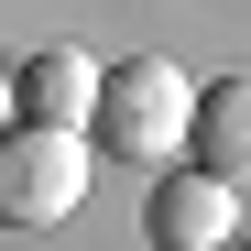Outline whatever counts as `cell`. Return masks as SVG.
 Here are the masks:
<instances>
[{
    "mask_svg": "<svg viewBox=\"0 0 251 251\" xmlns=\"http://www.w3.org/2000/svg\"><path fill=\"white\" fill-rule=\"evenodd\" d=\"M186 109H197V88H186V66H175V55H120V66H99L88 142H99L109 164L164 175V164L186 153Z\"/></svg>",
    "mask_w": 251,
    "mask_h": 251,
    "instance_id": "6da1fadb",
    "label": "cell"
},
{
    "mask_svg": "<svg viewBox=\"0 0 251 251\" xmlns=\"http://www.w3.org/2000/svg\"><path fill=\"white\" fill-rule=\"evenodd\" d=\"M76 197H88V131L0 120V229H55Z\"/></svg>",
    "mask_w": 251,
    "mask_h": 251,
    "instance_id": "7a4b0ae2",
    "label": "cell"
},
{
    "mask_svg": "<svg viewBox=\"0 0 251 251\" xmlns=\"http://www.w3.org/2000/svg\"><path fill=\"white\" fill-rule=\"evenodd\" d=\"M186 153H197V175H219L229 197H251V76H207L197 88Z\"/></svg>",
    "mask_w": 251,
    "mask_h": 251,
    "instance_id": "3957f363",
    "label": "cell"
},
{
    "mask_svg": "<svg viewBox=\"0 0 251 251\" xmlns=\"http://www.w3.org/2000/svg\"><path fill=\"white\" fill-rule=\"evenodd\" d=\"M142 229H153V251H219V240L240 229V197H229L219 175H164L153 207H142Z\"/></svg>",
    "mask_w": 251,
    "mask_h": 251,
    "instance_id": "277c9868",
    "label": "cell"
},
{
    "mask_svg": "<svg viewBox=\"0 0 251 251\" xmlns=\"http://www.w3.org/2000/svg\"><path fill=\"white\" fill-rule=\"evenodd\" d=\"M88 99H99V66L76 55V44L22 55V76H11V109L22 120H55V131H88Z\"/></svg>",
    "mask_w": 251,
    "mask_h": 251,
    "instance_id": "5b68a950",
    "label": "cell"
},
{
    "mask_svg": "<svg viewBox=\"0 0 251 251\" xmlns=\"http://www.w3.org/2000/svg\"><path fill=\"white\" fill-rule=\"evenodd\" d=\"M0 120H11V88H0Z\"/></svg>",
    "mask_w": 251,
    "mask_h": 251,
    "instance_id": "8992f818",
    "label": "cell"
},
{
    "mask_svg": "<svg viewBox=\"0 0 251 251\" xmlns=\"http://www.w3.org/2000/svg\"><path fill=\"white\" fill-rule=\"evenodd\" d=\"M219 251H251V240H219Z\"/></svg>",
    "mask_w": 251,
    "mask_h": 251,
    "instance_id": "52a82bcc",
    "label": "cell"
}]
</instances>
